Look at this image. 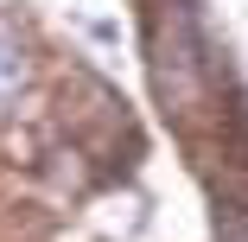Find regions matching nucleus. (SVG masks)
<instances>
[{
	"mask_svg": "<svg viewBox=\"0 0 248 242\" xmlns=\"http://www.w3.org/2000/svg\"><path fill=\"white\" fill-rule=\"evenodd\" d=\"M26 45H19V32L7 26V19H0V102H13V96H19V83H26Z\"/></svg>",
	"mask_w": 248,
	"mask_h": 242,
	"instance_id": "obj_1",
	"label": "nucleus"
}]
</instances>
